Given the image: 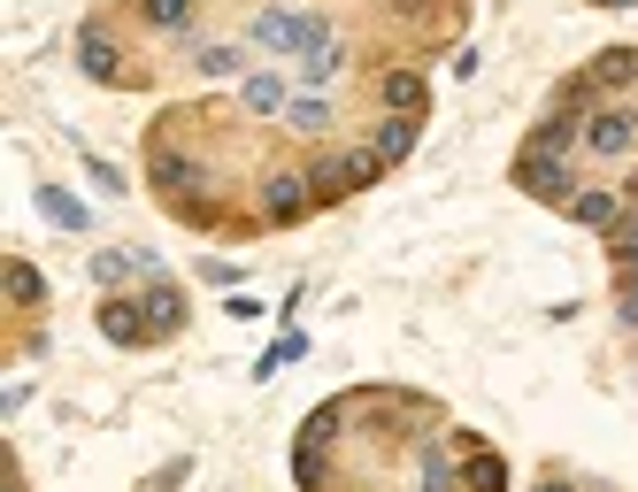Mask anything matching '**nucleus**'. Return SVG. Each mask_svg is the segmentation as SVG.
Instances as JSON below:
<instances>
[{"instance_id": "obj_16", "label": "nucleus", "mask_w": 638, "mask_h": 492, "mask_svg": "<svg viewBox=\"0 0 638 492\" xmlns=\"http://www.w3.org/2000/svg\"><path fill=\"white\" fill-rule=\"evenodd\" d=\"M301 200H308V192H301V177H270V216H278V223H293V216H301Z\"/></svg>"}, {"instance_id": "obj_23", "label": "nucleus", "mask_w": 638, "mask_h": 492, "mask_svg": "<svg viewBox=\"0 0 638 492\" xmlns=\"http://www.w3.org/2000/svg\"><path fill=\"white\" fill-rule=\"evenodd\" d=\"M500 485H508L500 454H478V462H470V492H500Z\"/></svg>"}, {"instance_id": "obj_26", "label": "nucleus", "mask_w": 638, "mask_h": 492, "mask_svg": "<svg viewBox=\"0 0 638 492\" xmlns=\"http://www.w3.org/2000/svg\"><path fill=\"white\" fill-rule=\"evenodd\" d=\"M200 70H208V77H231V70H239V46H208Z\"/></svg>"}, {"instance_id": "obj_10", "label": "nucleus", "mask_w": 638, "mask_h": 492, "mask_svg": "<svg viewBox=\"0 0 638 492\" xmlns=\"http://www.w3.org/2000/svg\"><path fill=\"white\" fill-rule=\"evenodd\" d=\"M416 485L423 492H454V454H447V447H423V454H416Z\"/></svg>"}, {"instance_id": "obj_9", "label": "nucleus", "mask_w": 638, "mask_h": 492, "mask_svg": "<svg viewBox=\"0 0 638 492\" xmlns=\"http://www.w3.org/2000/svg\"><path fill=\"white\" fill-rule=\"evenodd\" d=\"M77 62H85V77H93V85H116V46H108L101 31H85V39H77Z\"/></svg>"}, {"instance_id": "obj_14", "label": "nucleus", "mask_w": 638, "mask_h": 492, "mask_svg": "<svg viewBox=\"0 0 638 492\" xmlns=\"http://www.w3.org/2000/svg\"><path fill=\"white\" fill-rule=\"evenodd\" d=\"M139 308H147V324H155V338H161V331H177V324H185V301H177L169 285H161V293H147Z\"/></svg>"}, {"instance_id": "obj_28", "label": "nucleus", "mask_w": 638, "mask_h": 492, "mask_svg": "<svg viewBox=\"0 0 638 492\" xmlns=\"http://www.w3.org/2000/svg\"><path fill=\"white\" fill-rule=\"evenodd\" d=\"M608 8H638V0H608Z\"/></svg>"}, {"instance_id": "obj_21", "label": "nucleus", "mask_w": 638, "mask_h": 492, "mask_svg": "<svg viewBox=\"0 0 638 492\" xmlns=\"http://www.w3.org/2000/svg\"><path fill=\"white\" fill-rule=\"evenodd\" d=\"M608 254H616L624 270H638V216H624V223L608 231Z\"/></svg>"}, {"instance_id": "obj_27", "label": "nucleus", "mask_w": 638, "mask_h": 492, "mask_svg": "<svg viewBox=\"0 0 638 492\" xmlns=\"http://www.w3.org/2000/svg\"><path fill=\"white\" fill-rule=\"evenodd\" d=\"M616 308H624V324H638V270H624V301Z\"/></svg>"}, {"instance_id": "obj_6", "label": "nucleus", "mask_w": 638, "mask_h": 492, "mask_svg": "<svg viewBox=\"0 0 638 492\" xmlns=\"http://www.w3.org/2000/svg\"><path fill=\"white\" fill-rule=\"evenodd\" d=\"M577 124H585V116H577V108H546V124H538V132H531V147H546V155H569V147H577V139H585V132H577Z\"/></svg>"}, {"instance_id": "obj_11", "label": "nucleus", "mask_w": 638, "mask_h": 492, "mask_svg": "<svg viewBox=\"0 0 638 492\" xmlns=\"http://www.w3.org/2000/svg\"><path fill=\"white\" fill-rule=\"evenodd\" d=\"M385 108H393V116H416V108H423V77H416V70H393V77H385Z\"/></svg>"}, {"instance_id": "obj_24", "label": "nucleus", "mask_w": 638, "mask_h": 492, "mask_svg": "<svg viewBox=\"0 0 638 492\" xmlns=\"http://www.w3.org/2000/svg\"><path fill=\"white\" fill-rule=\"evenodd\" d=\"M132 262H139V254H93V278H101V285H124Z\"/></svg>"}, {"instance_id": "obj_13", "label": "nucleus", "mask_w": 638, "mask_h": 492, "mask_svg": "<svg viewBox=\"0 0 638 492\" xmlns=\"http://www.w3.org/2000/svg\"><path fill=\"white\" fill-rule=\"evenodd\" d=\"M239 101H247V108H254V116H270V108H285V85H278V77H270V70H254V77H247V93H239Z\"/></svg>"}, {"instance_id": "obj_12", "label": "nucleus", "mask_w": 638, "mask_h": 492, "mask_svg": "<svg viewBox=\"0 0 638 492\" xmlns=\"http://www.w3.org/2000/svg\"><path fill=\"white\" fill-rule=\"evenodd\" d=\"M155 177H161V192L177 200V192H192V185H200V163H185V155H169V147H161V155H155Z\"/></svg>"}, {"instance_id": "obj_22", "label": "nucleus", "mask_w": 638, "mask_h": 492, "mask_svg": "<svg viewBox=\"0 0 638 492\" xmlns=\"http://www.w3.org/2000/svg\"><path fill=\"white\" fill-rule=\"evenodd\" d=\"M285 124H293V132H323L331 108H323V101H285Z\"/></svg>"}, {"instance_id": "obj_19", "label": "nucleus", "mask_w": 638, "mask_h": 492, "mask_svg": "<svg viewBox=\"0 0 638 492\" xmlns=\"http://www.w3.org/2000/svg\"><path fill=\"white\" fill-rule=\"evenodd\" d=\"M39 208H46V216H54L62 231H85V208H77L70 192H54V185H46V192H39Z\"/></svg>"}, {"instance_id": "obj_5", "label": "nucleus", "mask_w": 638, "mask_h": 492, "mask_svg": "<svg viewBox=\"0 0 638 492\" xmlns=\"http://www.w3.org/2000/svg\"><path fill=\"white\" fill-rule=\"evenodd\" d=\"M569 216H577L585 231H616V223H624V192H600V185H593V192H569Z\"/></svg>"}, {"instance_id": "obj_2", "label": "nucleus", "mask_w": 638, "mask_h": 492, "mask_svg": "<svg viewBox=\"0 0 638 492\" xmlns=\"http://www.w3.org/2000/svg\"><path fill=\"white\" fill-rule=\"evenodd\" d=\"M585 147L624 163V155L638 147V108H624V101H616V108H593V116H585Z\"/></svg>"}, {"instance_id": "obj_7", "label": "nucleus", "mask_w": 638, "mask_h": 492, "mask_svg": "<svg viewBox=\"0 0 638 492\" xmlns=\"http://www.w3.org/2000/svg\"><path fill=\"white\" fill-rule=\"evenodd\" d=\"M101 338H116V346H147L155 324H147V316H132V301H108V308H101Z\"/></svg>"}, {"instance_id": "obj_25", "label": "nucleus", "mask_w": 638, "mask_h": 492, "mask_svg": "<svg viewBox=\"0 0 638 492\" xmlns=\"http://www.w3.org/2000/svg\"><path fill=\"white\" fill-rule=\"evenodd\" d=\"M85 177H93L101 192H124V169H116V163H101V155H85Z\"/></svg>"}, {"instance_id": "obj_15", "label": "nucleus", "mask_w": 638, "mask_h": 492, "mask_svg": "<svg viewBox=\"0 0 638 492\" xmlns=\"http://www.w3.org/2000/svg\"><path fill=\"white\" fill-rule=\"evenodd\" d=\"M631 77H638V54H624V46H608L593 62V85H631Z\"/></svg>"}, {"instance_id": "obj_8", "label": "nucleus", "mask_w": 638, "mask_h": 492, "mask_svg": "<svg viewBox=\"0 0 638 492\" xmlns=\"http://www.w3.org/2000/svg\"><path fill=\"white\" fill-rule=\"evenodd\" d=\"M416 139H423V124H416V116H385V124H377V163L416 155Z\"/></svg>"}, {"instance_id": "obj_20", "label": "nucleus", "mask_w": 638, "mask_h": 492, "mask_svg": "<svg viewBox=\"0 0 638 492\" xmlns=\"http://www.w3.org/2000/svg\"><path fill=\"white\" fill-rule=\"evenodd\" d=\"M39 293H46V285H39V270H31V262H8V301H23V308H31Z\"/></svg>"}, {"instance_id": "obj_1", "label": "nucleus", "mask_w": 638, "mask_h": 492, "mask_svg": "<svg viewBox=\"0 0 638 492\" xmlns=\"http://www.w3.org/2000/svg\"><path fill=\"white\" fill-rule=\"evenodd\" d=\"M254 39H262V46H285V54L308 62V54L331 46V23H323V15H293V8H270V15L254 23Z\"/></svg>"}, {"instance_id": "obj_3", "label": "nucleus", "mask_w": 638, "mask_h": 492, "mask_svg": "<svg viewBox=\"0 0 638 492\" xmlns=\"http://www.w3.org/2000/svg\"><path fill=\"white\" fill-rule=\"evenodd\" d=\"M515 185H523L531 200H569V163L546 155V147H531V155L515 163Z\"/></svg>"}, {"instance_id": "obj_29", "label": "nucleus", "mask_w": 638, "mask_h": 492, "mask_svg": "<svg viewBox=\"0 0 638 492\" xmlns=\"http://www.w3.org/2000/svg\"><path fill=\"white\" fill-rule=\"evenodd\" d=\"M538 492H569V485H538Z\"/></svg>"}, {"instance_id": "obj_4", "label": "nucleus", "mask_w": 638, "mask_h": 492, "mask_svg": "<svg viewBox=\"0 0 638 492\" xmlns=\"http://www.w3.org/2000/svg\"><path fill=\"white\" fill-rule=\"evenodd\" d=\"M377 155H323L316 163V177H308V185H316V192H331V200H338V192H354V185H377Z\"/></svg>"}, {"instance_id": "obj_30", "label": "nucleus", "mask_w": 638, "mask_h": 492, "mask_svg": "<svg viewBox=\"0 0 638 492\" xmlns=\"http://www.w3.org/2000/svg\"><path fill=\"white\" fill-rule=\"evenodd\" d=\"M631 192H638V177H631Z\"/></svg>"}, {"instance_id": "obj_17", "label": "nucleus", "mask_w": 638, "mask_h": 492, "mask_svg": "<svg viewBox=\"0 0 638 492\" xmlns=\"http://www.w3.org/2000/svg\"><path fill=\"white\" fill-rule=\"evenodd\" d=\"M338 62H346V46L331 39L323 54H308V62H301V85H331V77H338Z\"/></svg>"}, {"instance_id": "obj_18", "label": "nucleus", "mask_w": 638, "mask_h": 492, "mask_svg": "<svg viewBox=\"0 0 638 492\" xmlns=\"http://www.w3.org/2000/svg\"><path fill=\"white\" fill-rule=\"evenodd\" d=\"M147 23L155 31H192V0H147Z\"/></svg>"}]
</instances>
